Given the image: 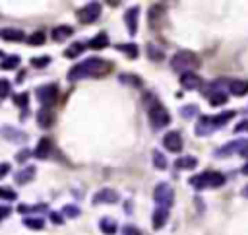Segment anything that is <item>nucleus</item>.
<instances>
[{"label": "nucleus", "instance_id": "obj_7", "mask_svg": "<svg viewBox=\"0 0 248 235\" xmlns=\"http://www.w3.org/2000/svg\"><path fill=\"white\" fill-rule=\"evenodd\" d=\"M153 200L157 202V206L161 208H169L174 202V190L169 183H159L153 188Z\"/></svg>", "mask_w": 248, "mask_h": 235}, {"label": "nucleus", "instance_id": "obj_34", "mask_svg": "<svg viewBox=\"0 0 248 235\" xmlns=\"http://www.w3.org/2000/svg\"><path fill=\"white\" fill-rule=\"evenodd\" d=\"M25 41L29 43V45H43L45 43V33L43 31H35V33H31L29 37H25Z\"/></svg>", "mask_w": 248, "mask_h": 235}, {"label": "nucleus", "instance_id": "obj_27", "mask_svg": "<svg viewBox=\"0 0 248 235\" xmlns=\"http://www.w3.org/2000/svg\"><path fill=\"white\" fill-rule=\"evenodd\" d=\"M99 229L105 233V235H114L116 233V221L112 219V218H101V221H99Z\"/></svg>", "mask_w": 248, "mask_h": 235}, {"label": "nucleus", "instance_id": "obj_44", "mask_svg": "<svg viewBox=\"0 0 248 235\" xmlns=\"http://www.w3.org/2000/svg\"><path fill=\"white\" fill-rule=\"evenodd\" d=\"M50 221L56 223V225H60V223H62V216L56 214V212H50Z\"/></svg>", "mask_w": 248, "mask_h": 235}, {"label": "nucleus", "instance_id": "obj_50", "mask_svg": "<svg viewBox=\"0 0 248 235\" xmlns=\"http://www.w3.org/2000/svg\"><path fill=\"white\" fill-rule=\"evenodd\" d=\"M0 56H4V52H2V50H0Z\"/></svg>", "mask_w": 248, "mask_h": 235}, {"label": "nucleus", "instance_id": "obj_5", "mask_svg": "<svg viewBox=\"0 0 248 235\" xmlns=\"http://www.w3.org/2000/svg\"><path fill=\"white\" fill-rule=\"evenodd\" d=\"M147 113H149V124L155 130H161V128H165L170 122V113L161 103H157V99L153 101V105H149Z\"/></svg>", "mask_w": 248, "mask_h": 235}, {"label": "nucleus", "instance_id": "obj_36", "mask_svg": "<svg viewBox=\"0 0 248 235\" xmlns=\"http://www.w3.org/2000/svg\"><path fill=\"white\" fill-rule=\"evenodd\" d=\"M0 198H2V200L12 202V200H16V198H17V194H16V190H14V188H10V186H0Z\"/></svg>", "mask_w": 248, "mask_h": 235}, {"label": "nucleus", "instance_id": "obj_12", "mask_svg": "<svg viewBox=\"0 0 248 235\" xmlns=\"http://www.w3.org/2000/svg\"><path fill=\"white\" fill-rule=\"evenodd\" d=\"M118 200H120V196H118V192L114 188H101L91 198L93 204H116Z\"/></svg>", "mask_w": 248, "mask_h": 235}, {"label": "nucleus", "instance_id": "obj_40", "mask_svg": "<svg viewBox=\"0 0 248 235\" xmlns=\"http://www.w3.org/2000/svg\"><path fill=\"white\" fill-rule=\"evenodd\" d=\"M10 91H12V84H10L6 78H0V99L8 97Z\"/></svg>", "mask_w": 248, "mask_h": 235}, {"label": "nucleus", "instance_id": "obj_16", "mask_svg": "<svg viewBox=\"0 0 248 235\" xmlns=\"http://www.w3.org/2000/svg\"><path fill=\"white\" fill-rule=\"evenodd\" d=\"M0 39L10 41V43H21V41H25V33L21 29L4 27V29H0Z\"/></svg>", "mask_w": 248, "mask_h": 235}, {"label": "nucleus", "instance_id": "obj_29", "mask_svg": "<svg viewBox=\"0 0 248 235\" xmlns=\"http://www.w3.org/2000/svg\"><path fill=\"white\" fill-rule=\"evenodd\" d=\"M83 49H85V45H83V43H72V45L64 50V56H68V58H76L78 54H81V52H83Z\"/></svg>", "mask_w": 248, "mask_h": 235}, {"label": "nucleus", "instance_id": "obj_4", "mask_svg": "<svg viewBox=\"0 0 248 235\" xmlns=\"http://www.w3.org/2000/svg\"><path fill=\"white\" fill-rule=\"evenodd\" d=\"M225 175L219 173V171H203L200 175H194L190 179V185L196 188V190H203V188H219L225 185Z\"/></svg>", "mask_w": 248, "mask_h": 235}, {"label": "nucleus", "instance_id": "obj_49", "mask_svg": "<svg viewBox=\"0 0 248 235\" xmlns=\"http://www.w3.org/2000/svg\"><path fill=\"white\" fill-rule=\"evenodd\" d=\"M242 173H244V175H248V163H246V165L242 167Z\"/></svg>", "mask_w": 248, "mask_h": 235}, {"label": "nucleus", "instance_id": "obj_22", "mask_svg": "<svg viewBox=\"0 0 248 235\" xmlns=\"http://www.w3.org/2000/svg\"><path fill=\"white\" fill-rule=\"evenodd\" d=\"M72 33H74V29H72L70 25H56V27L52 29V39L60 43V41L72 37Z\"/></svg>", "mask_w": 248, "mask_h": 235}, {"label": "nucleus", "instance_id": "obj_10", "mask_svg": "<svg viewBox=\"0 0 248 235\" xmlns=\"http://www.w3.org/2000/svg\"><path fill=\"white\" fill-rule=\"evenodd\" d=\"M124 23H126L130 37H134L138 33V23H140V8L138 6H132L124 12Z\"/></svg>", "mask_w": 248, "mask_h": 235}, {"label": "nucleus", "instance_id": "obj_30", "mask_svg": "<svg viewBox=\"0 0 248 235\" xmlns=\"http://www.w3.org/2000/svg\"><path fill=\"white\" fill-rule=\"evenodd\" d=\"M48 206L46 204H33V206H29V204H19L17 206V212L19 214H29V212H43V210H46Z\"/></svg>", "mask_w": 248, "mask_h": 235}, {"label": "nucleus", "instance_id": "obj_9", "mask_svg": "<svg viewBox=\"0 0 248 235\" xmlns=\"http://www.w3.org/2000/svg\"><path fill=\"white\" fill-rule=\"evenodd\" d=\"M246 146H248V138H238V140L227 142L223 148H219L215 151V157H227V155H232V153H240Z\"/></svg>", "mask_w": 248, "mask_h": 235}, {"label": "nucleus", "instance_id": "obj_17", "mask_svg": "<svg viewBox=\"0 0 248 235\" xmlns=\"http://www.w3.org/2000/svg\"><path fill=\"white\" fill-rule=\"evenodd\" d=\"M50 151H52V140L50 138H41L37 148H35V151H33V155L37 159H46L50 155Z\"/></svg>", "mask_w": 248, "mask_h": 235}, {"label": "nucleus", "instance_id": "obj_15", "mask_svg": "<svg viewBox=\"0 0 248 235\" xmlns=\"http://www.w3.org/2000/svg\"><path fill=\"white\" fill-rule=\"evenodd\" d=\"M35 173H37L35 165H25L23 169H19V171L14 175V181H16L17 185H27V183H31V181H33Z\"/></svg>", "mask_w": 248, "mask_h": 235}, {"label": "nucleus", "instance_id": "obj_19", "mask_svg": "<svg viewBox=\"0 0 248 235\" xmlns=\"http://www.w3.org/2000/svg\"><path fill=\"white\" fill-rule=\"evenodd\" d=\"M229 91L234 97H242L248 93V82L246 80H232V82H229Z\"/></svg>", "mask_w": 248, "mask_h": 235}, {"label": "nucleus", "instance_id": "obj_39", "mask_svg": "<svg viewBox=\"0 0 248 235\" xmlns=\"http://www.w3.org/2000/svg\"><path fill=\"white\" fill-rule=\"evenodd\" d=\"M48 64H50V56H35V58H31V66H35V68H45Z\"/></svg>", "mask_w": 248, "mask_h": 235}, {"label": "nucleus", "instance_id": "obj_18", "mask_svg": "<svg viewBox=\"0 0 248 235\" xmlns=\"http://www.w3.org/2000/svg\"><path fill=\"white\" fill-rule=\"evenodd\" d=\"M169 219V208H161L157 206L153 210V216H151V223H153V229H161Z\"/></svg>", "mask_w": 248, "mask_h": 235}, {"label": "nucleus", "instance_id": "obj_46", "mask_svg": "<svg viewBox=\"0 0 248 235\" xmlns=\"http://www.w3.org/2000/svg\"><path fill=\"white\" fill-rule=\"evenodd\" d=\"M244 130H248V120H242L236 124V132H244Z\"/></svg>", "mask_w": 248, "mask_h": 235}, {"label": "nucleus", "instance_id": "obj_48", "mask_svg": "<svg viewBox=\"0 0 248 235\" xmlns=\"http://www.w3.org/2000/svg\"><path fill=\"white\" fill-rule=\"evenodd\" d=\"M242 194H244V196H246V198H248V185H246V186H244V188H242Z\"/></svg>", "mask_w": 248, "mask_h": 235}, {"label": "nucleus", "instance_id": "obj_37", "mask_svg": "<svg viewBox=\"0 0 248 235\" xmlns=\"http://www.w3.org/2000/svg\"><path fill=\"white\" fill-rule=\"evenodd\" d=\"M62 216H66V218H78L79 216V208L78 206H74V204H66L64 208H62Z\"/></svg>", "mask_w": 248, "mask_h": 235}, {"label": "nucleus", "instance_id": "obj_41", "mask_svg": "<svg viewBox=\"0 0 248 235\" xmlns=\"http://www.w3.org/2000/svg\"><path fill=\"white\" fill-rule=\"evenodd\" d=\"M29 155H31V151H29V150H25V148H23V150H21V151H17V153H16V159H17V161H19V163H25V161H27V157H29Z\"/></svg>", "mask_w": 248, "mask_h": 235}, {"label": "nucleus", "instance_id": "obj_1", "mask_svg": "<svg viewBox=\"0 0 248 235\" xmlns=\"http://www.w3.org/2000/svg\"><path fill=\"white\" fill-rule=\"evenodd\" d=\"M110 66L112 64L108 60H103V58H97V56L85 58L79 64L70 68L68 80L70 82H78V80H85V78H99V76H105L110 70Z\"/></svg>", "mask_w": 248, "mask_h": 235}, {"label": "nucleus", "instance_id": "obj_8", "mask_svg": "<svg viewBox=\"0 0 248 235\" xmlns=\"http://www.w3.org/2000/svg\"><path fill=\"white\" fill-rule=\"evenodd\" d=\"M99 16H101V4L99 2H89L76 12V17L79 23H93Z\"/></svg>", "mask_w": 248, "mask_h": 235}, {"label": "nucleus", "instance_id": "obj_11", "mask_svg": "<svg viewBox=\"0 0 248 235\" xmlns=\"http://www.w3.org/2000/svg\"><path fill=\"white\" fill-rule=\"evenodd\" d=\"M163 146H165L169 151L178 153V151L184 148V142H182L180 132H178V130H170V132H167L165 138H163Z\"/></svg>", "mask_w": 248, "mask_h": 235}, {"label": "nucleus", "instance_id": "obj_33", "mask_svg": "<svg viewBox=\"0 0 248 235\" xmlns=\"http://www.w3.org/2000/svg\"><path fill=\"white\" fill-rule=\"evenodd\" d=\"M151 159H153V165L157 167V169H167V159H165V155L159 151V150H155L153 153H151Z\"/></svg>", "mask_w": 248, "mask_h": 235}, {"label": "nucleus", "instance_id": "obj_31", "mask_svg": "<svg viewBox=\"0 0 248 235\" xmlns=\"http://www.w3.org/2000/svg\"><path fill=\"white\" fill-rule=\"evenodd\" d=\"M23 225L29 227V229H35V231H41L45 227V221L41 218H25L23 219Z\"/></svg>", "mask_w": 248, "mask_h": 235}, {"label": "nucleus", "instance_id": "obj_13", "mask_svg": "<svg viewBox=\"0 0 248 235\" xmlns=\"http://www.w3.org/2000/svg\"><path fill=\"white\" fill-rule=\"evenodd\" d=\"M180 85L184 89H200L203 85V80L196 74V72H186V74H180Z\"/></svg>", "mask_w": 248, "mask_h": 235}, {"label": "nucleus", "instance_id": "obj_20", "mask_svg": "<svg viewBox=\"0 0 248 235\" xmlns=\"http://www.w3.org/2000/svg\"><path fill=\"white\" fill-rule=\"evenodd\" d=\"M52 122H54V115H52L50 109H41V111L37 113V124H39L41 128H50Z\"/></svg>", "mask_w": 248, "mask_h": 235}, {"label": "nucleus", "instance_id": "obj_45", "mask_svg": "<svg viewBox=\"0 0 248 235\" xmlns=\"http://www.w3.org/2000/svg\"><path fill=\"white\" fill-rule=\"evenodd\" d=\"M10 173V163H0V179Z\"/></svg>", "mask_w": 248, "mask_h": 235}, {"label": "nucleus", "instance_id": "obj_6", "mask_svg": "<svg viewBox=\"0 0 248 235\" xmlns=\"http://www.w3.org/2000/svg\"><path fill=\"white\" fill-rule=\"evenodd\" d=\"M35 95L43 109H50L58 99V85L56 84H45L35 89Z\"/></svg>", "mask_w": 248, "mask_h": 235}, {"label": "nucleus", "instance_id": "obj_21", "mask_svg": "<svg viewBox=\"0 0 248 235\" xmlns=\"http://www.w3.org/2000/svg\"><path fill=\"white\" fill-rule=\"evenodd\" d=\"M87 47H89V49H93V50H101V49L108 47V35H107L105 31L97 33V35L87 43Z\"/></svg>", "mask_w": 248, "mask_h": 235}, {"label": "nucleus", "instance_id": "obj_42", "mask_svg": "<svg viewBox=\"0 0 248 235\" xmlns=\"http://www.w3.org/2000/svg\"><path fill=\"white\" fill-rule=\"evenodd\" d=\"M122 233L124 235H141V231L138 227H134V225H124L122 227Z\"/></svg>", "mask_w": 248, "mask_h": 235}, {"label": "nucleus", "instance_id": "obj_2", "mask_svg": "<svg viewBox=\"0 0 248 235\" xmlns=\"http://www.w3.org/2000/svg\"><path fill=\"white\" fill-rule=\"evenodd\" d=\"M232 117H234V111H225V113L215 115V117H211V115H202V117L198 118V122H196V134H198V136H209L213 130L225 126Z\"/></svg>", "mask_w": 248, "mask_h": 235}, {"label": "nucleus", "instance_id": "obj_35", "mask_svg": "<svg viewBox=\"0 0 248 235\" xmlns=\"http://www.w3.org/2000/svg\"><path fill=\"white\" fill-rule=\"evenodd\" d=\"M147 54H149V58H151V60H157V62H159V60H163V50H161L159 47H155L153 43H149V45H147Z\"/></svg>", "mask_w": 248, "mask_h": 235}, {"label": "nucleus", "instance_id": "obj_38", "mask_svg": "<svg viewBox=\"0 0 248 235\" xmlns=\"http://www.w3.org/2000/svg\"><path fill=\"white\" fill-rule=\"evenodd\" d=\"M180 115H182L184 118L198 117V107H196V105H186V107H180Z\"/></svg>", "mask_w": 248, "mask_h": 235}, {"label": "nucleus", "instance_id": "obj_43", "mask_svg": "<svg viewBox=\"0 0 248 235\" xmlns=\"http://www.w3.org/2000/svg\"><path fill=\"white\" fill-rule=\"evenodd\" d=\"M10 214H12V208H10V206H2V204H0V221H2V219H6Z\"/></svg>", "mask_w": 248, "mask_h": 235}, {"label": "nucleus", "instance_id": "obj_47", "mask_svg": "<svg viewBox=\"0 0 248 235\" xmlns=\"http://www.w3.org/2000/svg\"><path fill=\"white\" fill-rule=\"evenodd\" d=\"M240 155H244V157H248V146H246V148H244V150L240 151Z\"/></svg>", "mask_w": 248, "mask_h": 235}, {"label": "nucleus", "instance_id": "obj_25", "mask_svg": "<svg viewBox=\"0 0 248 235\" xmlns=\"http://www.w3.org/2000/svg\"><path fill=\"white\" fill-rule=\"evenodd\" d=\"M207 99H209V105L211 107H219V105H225L227 103V95L221 89H217V87L211 93H207Z\"/></svg>", "mask_w": 248, "mask_h": 235}, {"label": "nucleus", "instance_id": "obj_32", "mask_svg": "<svg viewBox=\"0 0 248 235\" xmlns=\"http://www.w3.org/2000/svg\"><path fill=\"white\" fill-rule=\"evenodd\" d=\"M14 103H16L17 107H21L23 111H27V105H29V93H27V91L16 93V95H14Z\"/></svg>", "mask_w": 248, "mask_h": 235}, {"label": "nucleus", "instance_id": "obj_24", "mask_svg": "<svg viewBox=\"0 0 248 235\" xmlns=\"http://www.w3.org/2000/svg\"><path fill=\"white\" fill-rule=\"evenodd\" d=\"M19 62H21V58L17 54H8L0 60V70H16L19 66Z\"/></svg>", "mask_w": 248, "mask_h": 235}, {"label": "nucleus", "instance_id": "obj_3", "mask_svg": "<svg viewBox=\"0 0 248 235\" xmlns=\"http://www.w3.org/2000/svg\"><path fill=\"white\" fill-rule=\"evenodd\" d=\"M200 64H202V60H200L198 54L192 52V50H178V52L172 54V58H170V68H172L174 72H180V74L194 72Z\"/></svg>", "mask_w": 248, "mask_h": 235}, {"label": "nucleus", "instance_id": "obj_23", "mask_svg": "<svg viewBox=\"0 0 248 235\" xmlns=\"http://www.w3.org/2000/svg\"><path fill=\"white\" fill-rule=\"evenodd\" d=\"M116 49L120 50V52H124L128 58H138V54H140V49H138V45L136 43H120V45H116Z\"/></svg>", "mask_w": 248, "mask_h": 235}, {"label": "nucleus", "instance_id": "obj_14", "mask_svg": "<svg viewBox=\"0 0 248 235\" xmlns=\"http://www.w3.org/2000/svg\"><path fill=\"white\" fill-rule=\"evenodd\" d=\"M0 134L4 140H10V142H25V138H27L21 130H17L16 126H10V124H4L0 128Z\"/></svg>", "mask_w": 248, "mask_h": 235}, {"label": "nucleus", "instance_id": "obj_26", "mask_svg": "<svg viewBox=\"0 0 248 235\" xmlns=\"http://www.w3.org/2000/svg\"><path fill=\"white\" fill-rule=\"evenodd\" d=\"M174 165L178 167V169H196V165H198V159L194 157V155H182V157H178L176 161H174Z\"/></svg>", "mask_w": 248, "mask_h": 235}, {"label": "nucleus", "instance_id": "obj_28", "mask_svg": "<svg viewBox=\"0 0 248 235\" xmlns=\"http://www.w3.org/2000/svg\"><path fill=\"white\" fill-rule=\"evenodd\" d=\"M118 82H122L124 85H132V87H141V78L138 76H132V74H120L118 76Z\"/></svg>", "mask_w": 248, "mask_h": 235}]
</instances>
